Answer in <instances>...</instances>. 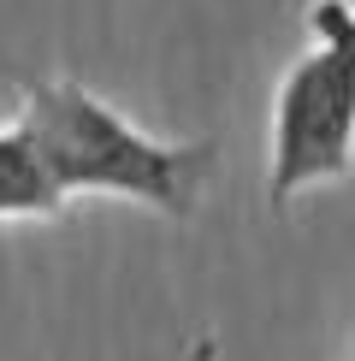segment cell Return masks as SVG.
<instances>
[{
  "instance_id": "cell-1",
  "label": "cell",
  "mask_w": 355,
  "mask_h": 361,
  "mask_svg": "<svg viewBox=\"0 0 355 361\" xmlns=\"http://www.w3.org/2000/svg\"><path fill=\"white\" fill-rule=\"evenodd\" d=\"M18 118L66 195H125V202H142L166 219L196 214L201 184L219 160V148L207 137L160 142L71 78H30Z\"/></svg>"
},
{
  "instance_id": "cell-2",
  "label": "cell",
  "mask_w": 355,
  "mask_h": 361,
  "mask_svg": "<svg viewBox=\"0 0 355 361\" xmlns=\"http://www.w3.org/2000/svg\"><path fill=\"white\" fill-rule=\"evenodd\" d=\"M308 36V54L273 95V214H285L302 190L344 184L355 172V0H314Z\"/></svg>"
},
{
  "instance_id": "cell-3",
  "label": "cell",
  "mask_w": 355,
  "mask_h": 361,
  "mask_svg": "<svg viewBox=\"0 0 355 361\" xmlns=\"http://www.w3.org/2000/svg\"><path fill=\"white\" fill-rule=\"evenodd\" d=\"M71 195L59 190L54 166L42 160L36 137L18 125H0V219H59Z\"/></svg>"
},
{
  "instance_id": "cell-4",
  "label": "cell",
  "mask_w": 355,
  "mask_h": 361,
  "mask_svg": "<svg viewBox=\"0 0 355 361\" xmlns=\"http://www.w3.org/2000/svg\"><path fill=\"white\" fill-rule=\"evenodd\" d=\"M219 355V343L213 338H196V350H189V361H213Z\"/></svg>"
}]
</instances>
